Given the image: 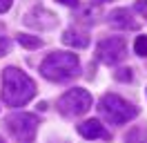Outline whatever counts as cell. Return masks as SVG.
Instances as JSON below:
<instances>
[{
  "label": "cell",
  "mask_w": 147,
  "mask_h": 143,
  "mask_svg": "<svg viewBox=\"0 0 147 143\" xmlns=\"http://www.w3.org/2000/svg\"><path fill=\"white\" fill-rule=\"evenodd\" d=\"M2 101L9 107H22L36 96V83L18 67H7L2 72Z\"/></svg>",
  "instance_id": "1"
},
{
  "label": "cell",
  "mask_w": 147,
  "mask_h": 143,
  "mask_svg": "<svg viewBox=\"0 0 147 143\" xmlns=\"http://www.w3.org/2000/svg\"><path fill=\"white\" fill-rule=\"evenodd\" d=\"M40 74L47 80L65 83V80H71L80 74V61L71 52H51L40 63Z\"/></svg>",
  "instance_id": "2"
},
{
  "label": "cell",
  "mask_w": 147,
  "mask_h": 143,
  "mask_svg": "<svg viewBox=\"0 0 147 143\" xmlns=\"http://www.w3.org/2000/svg\"><path fill=\"white\" fill-rule=\"evenodd\" d=\"M98 112L100 116L107 121V123H114V125H123V123H129L138 116V107L127 103L125 98H120L118 94H105L98 103Z\"/></svg>",
  "instance_id": "3"
},
{
  "label": "cell",
  "mask_w": 147,
  "mask_h": 143,
  "mask_svg": "<svg viewBox=\"0 0 147 143\" xmlns=\"http://www.w3.org/2000/svg\"><path fill=\"white\" fill-rule=\"evenodd\" d=\"M92 103H94V98H92V94H89L87 89L74 87V89L65 92L63 96L58 98L56 110H58L63 116H67V118H76V116L87 114V112L92 110Z\"/></svg>",
  "instance_id": "4"
},
{
  "label": "cell",
  "mask_w": 147,
  "mask_h": 143,
  "mask_svg": "<svg viewBox=\"0 0 147 143\" xmlns=\"http://www.w3.org/2000/svg\"><path fill=\"white\" fill-rule=\"evenodd\" d=\"M7 127L9 132L13 134V139L18 143H34L38 132V118L34 114H25V112H18V114L7 116Z\"/></svg>",
  "instance_id": "5"
},
{
  "label": "cell",
  "mask_w": 147,
  "mask_h": 143,
  "mask_svg": "<svg viewBox=\"0 0 147 143\" xmlns=\"http://www.w3.org/2000/svg\"><path fill=\"white\" fill-rule=\"evenodd\" d=\"M96 56H98V61L105 63V65H116V63H120L127 56V43H125V38H123V36H109V38L100 40L98 47H96Z\"/></svg>",
  "instance_id": "6"
},
{
  "label": "cell",
  "mask_w": 147,
  "mask_h": 143,
  "mask_svg": "<svg viewBox=\"0 0 147 143\" xmlns=\"http://www.w3.org/2000/svg\"><path fill=\"white\" fill-rule=\"evenodd\" d=\"M78 134H80L83 139H89V141H94V139L109 141L111 139V134L105 130V125H102L98 118H87V121H83V123L78 125Z\"/></svg>",
  "instance_id": "7"
},
{
  "label": "cell",
  "mask_w": 147,
  "mask_h": 143,
  "mask_svg": "<svg viewBox=\"0 0 147 143\" xmlns=\"http://www.w3.org/2000/svg\"><path fill=\"white\" fill-rule=\"evenodd\" d=\"M109 25L116 27V29H131V31H134V29L140 27V22L131 18V11H129V9H114L109 14Z\"/></svg>",
  "instance_id": "8"
},
{
  "label": "cell",
  "mask_w": 147,
  "mask_h": 143,
  "mask_svg": "<svg viewBox=\"0 0 147 143\" xmlns=\"http://www.w3.org/2000/svg\"><path fill=\"white\" fill-rule=\"evenodd\" d=\"M63 43L67 47H74V49H85L89 45V36L85 31H78V29H67L63 34Z\"/></svg>",
  "instance_id": "9"
},
{
  "label": "cell",
  "mask_w": 147,
  "mask_h": 143,
  "mask_svg": "<svg viewBox=\"0 0 147 143\" xmlns=\"http://www.w3.org/2000/svg\"><path fill=\"white\" fill-rule=\"evenodd\" d=\"M18 45H22V47H27V49H40L42 47V38H38V36H31V34H18Z\"/></svg>",
  "instance_id": "10"
},
{
  "label": "cell",
  "mask_w": 147,
  "mask_h": 143,
  "mask_svg": "<svg viewBox=\"0 0 147 143\" xmlns=\"http://www.w3.org/2000/svg\"><path fill=\"white\" fill-rule=\"evenodd\" d=\"M125 141L127 143H147V127L138 125L134 130H129L127 136H125Z\"/></svg>",
  "instance_id": "11"
},
{
  "label": "cell",
  "mask_w": 147,
  "mask_h": 143,
  "mask_svg": "<svg viewBox=\"0 0 147 143\" xmlns=\"http://www.w3.org/2000/svg\"><path fill=\"white\" fill-rule=\"evenodd\" d=\"M134 52L140 58H147V36H138L136 43H134Z\"/></svg>",
  "instance_id": "12"
},
{
  "label": "cell",
  "mask_w": 147,
  "mask_h": 143,
  "mask_svg": "<svg viewBox=\"0 0 147 143\" xmlns=\"http://www.w3.org/2000/svg\"><path fill=\"white\" fill-rule=\"evenodd\" d=\"M114 78L120 80V83H129V80L134 78V74H131V69H129V67H120V69H116Z\"/></svg>",
  "instance_id": "13"
},
{
  "label": "cell",
  "mask_w": 147,
  "mask_h": 143,
  "mask_svg": "<svg viewBox=\"0 0 147 143\" xmlns=\"http://www.w3.org/2000/svg\"><path fill=\"white\" fill-rule=\"evenodd\" d=\"M9 52H11V40L2 36V38H0V56H7Z\"/></svg>",
  "instance_id": "14"
},
{
  "label": "cell",
  "mask_w": 147,
  "mask_h": 143,
  "mask_svg": "<svg viewBox=\"0 0 147 143\" xmlns=\"http://www.w3.org/2000/svg\"><path fill=\"white\" fill-rule=\"evenodd\" d=\"M134 9H136L138 14H145V11H147V0H136Z\"/></svg>",
  "instance_id": "15"
},
{
  "label": "cell",
  "mask_w": 147,
  "mask_h": 143,
  "mask_svg": "<svg viewBox=\"0 0 147 143\" xmlns=\"http://www.w3.org/2000/svg\"><path fill=\"white\" fill-rule=\"evenodd\" d=\"M11 5H13V0H0V14H5V11H9Z\"/></svg>",
  "instance_id": "16"
},
{
  "label": "cell",
  "mask_w": 147,
  "mask_h": 143,
  "mask_svg": "<svg viewBox=\"0 0 147 143\" xmlns=\"http://www.w3.org/2000/svg\"><path fill=\"white\" fill-rule=\"evenodd\" d=\"M60 5H67V7H76L78 5V0H58Z\"/></svg>",
  "instance_id": "17"
},
{
  "label": "cell",
  "mask_w": 147,
  "mask_h": 143,
  "mask_svg": "<svg viewBox=\"0 0 147 143\" xmlns=\"http://www.w3.org/2000/svg\"><path fill=\"white\" fill-rule=\"evenodd\" d=\"M94 5H102V2H109V0H92Z\"/></svg>",
  "instance_id": "18"
},
{
  "label": "cell",
  "mask_w": 147,
  "mask_h": 143,
  "mask_svg": "<svg viewBox=\"0 0 147 143\" xmlns=\"http://www.w3.org/2000/svg\"><path fill=\"white\" fill-rule=\"evenodd\" d=\"M0 143H5V139H2V136H0Z\"/></svg>",
  "instance_id": "19"
},
{
  "label": "cell",
  "mask_w": 147,
  "mask_h": 143,
  "mask_svg": "<svg viewBox=\"0 0 147 143\" xmlns=\"http://www.w3.org/2000/svg\"><path fill=\"white\" fill-rule=\"evenodd\" d=\"M143 16H145V18H147V11H145V14H143Z\"/></svg>",
  "instance_id": "20"
},
{
  "label": "cell",
  "mask_w": 147,
  "mask_h": 143,
  "mask_svg": "<svg viewBox=\"0 0 147 143\" xmlns=\"http://www.w3.org/2000/svg\"><path fill=\"white\" fill-rule=\"evenodd\" d=\"M145 94H147V89H145Z\"/></svg>",
  "instance_id": "21"
}]
</instances>
